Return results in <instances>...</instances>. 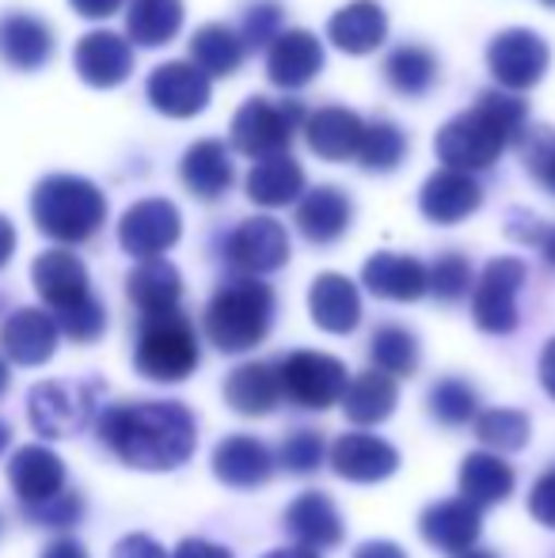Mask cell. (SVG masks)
Masks as SVG:
<instances>
[{
	"instance_id": "6da1fadb",
	"label": "cell",
	"mask_w": 555,
	"mask_h": 558,
	"mask_svg": "<svg viewBox=\"0 0 555 558\" xmlns=\"http://www.w3.org/2000/svg\"><path fill=\"white\" fill-rule=\"evenodd\" d=\"M99 437L130 468L171 471L191 460L194 445H198V426L183 403L148 399V403L111 407L99 418Z\"/></svg>"
},
{
	"instance_id": "7a4b0ae2",
	"label": "cell",
	"mask_w": 555,
	"mask_h": 558,
	"mask_svg": "<svg viewBox=\"0 0 555 558\" xmlns=\"http://www.w3.org/2000/svg\"><path fill=\"white\" fill-rule=\"evenodd\" d=\"M275 324V293L267 281L237 278L214 293L206 308V335L221 353L255 350Z\"/></svg>"
},
{
	"instance_id": "3957f363",
	"label": "cell",
	"mask_w": 555,
	"mask_h": 558,
	"mask_svg": "<svg viewBox=\"0 0 555 558\" xmlns=\"http://www.w3.org/2000/svg\"><path fill=\"white\" fill-rule=\"evenodd\" d=\"M31 214L43 235L58 243H84L107 221V198L81 175H50L31 194Z\"/></svg>"
},
{
	"instance_id": "277c9868",
	"label": "cell",
	"mask_w": 555,
	"mask_h": 558,
	"mask_svg": "<svg viewBox=\"0 0 555 558\" xmlns=\"http://www.w3.org/2000/svg\"><path fill=\"white\" fill-rule=\"evenodd\" d=\"M514 145V133L506 130L503 122L495 118L487 104H475V111H464L457 114L434 141V153L437 160L445 163L449 171H483L503 156V148Z\"/></svg>"
},
{
	"instance_id": "5b68a950",
	"label": "cell",
	"mask_w": 555,
	"mask_h": 558,
	"mask_svg": "<svg viewBox=\"0 0 555 558\" xmlns=\"http://www.w3.org/2000/svg\"><path fill=\"white\" fill-rule=\"evenodd\" d=\"M198 365V338L186 316H148L137 335V373L160 384H179Z\"/></svg>"
},
{
	"instance_id": "8992f818",
	"label": "cell",
	"mask_w": 555,
	"mask_h": 558,
	"mask_svg": "<svg viewBox=\"0 0 555 558\" xmlns=\"http://www.w3.org/2000/svg\"><path fill=\"white\" fill-rule=\"evenodd\" d=\"M99 380H43L27 396V418L43 437H73L96 418Z\"/></svg>"
},
{
	"instance_id": "52a82bcc",
	"label": "cell",
	"mask_w": 555,
	"mask_h": 558,
	"mask_svg": "<svg viewBox=\"0 0 555 558\" xmlns=\"http://www.w3.org/2000/svg\"><path fill=\"white\" fill-rule=\"evenodd\" d=\"M278 388L289 403L304 407V411H327V407L342 403L347 396V365L331 353L319 350H297L275 368Z\"/></svg>"
},
{
	"instance_id": "ba28073f",
	"label": "cell",
	"mask_w": 555,
	"mask_h": 558,
	"mask_svg": "<svg viewBox=\"0 0 555 558\" xmlns=\"http://www.w3.org/2000/svg\"><path fill=\"white\" fill-rule=\"evenodd\" d=\"M529 278V266L514 255L491 258L483 266V278L472 293L475 327L487 335H510L518 327V293Z\"/></svg>"
},
{
	"instance_id": "9c48e42d",
	"label": "cell",
	"mask_w": 555,
	"mask_h": 558,
	"mask_svg": "<svg viewBox=\"0 0 555 558\" xmlns=\"http://www.w3.org/2000/svg\"><path fill=\"white\" fill-rule=\"evenodd\" d=\"M301 104H270V99H248L232 118V148L244 156H278L289 148L293 130L301 125Z\"/></svg>"
},
{
	"instance_id": "30bf717a",
	"label": "cell",
	"mask_w": 555,
	"mask_h": 558,
	"mask_svg": "<svg viewBox=\"0 0 555 558\" xmlns=\"http://www.w3.org/2000/svg\"><path fill=\"white\" fill-rule=\"evenodd\" d=\"M179 232H183V221H179V209L164 198H145L137 206L126 209V217L119 221V243L126 255L141 258H160L168 247L179 243Z\"/></svg>"
},
{
	"instance_id": "8fae6325",
	"label": "cell",
	"mask_w": 555,
	"mask_h": 558,
	"mask_svg": "<svg viewBox=\"0 0 555 558\" xmlns=\"http://www.w3.org/2000/svg\"><path fill=\"white\" fill-rule=\"evenodd\" d=\"M487 65L503 88H533L541 84V76L548 73V43L533 31H503L495 43L487 46Z\"/></svg>"
},
{
	"instance_id": "7c38bea8",
	"label": "cell",
	"mask_w": 555,
	"mask_h": 558,
	"mask_svg": "<svg viewBox=\"0 0 555 558\" xmlns=\"http://www.w3.org/2000/svg\"><path fill=\"white\" fill-rule=\"evenodd\" d=\"M229 263L240 274L255 278V274H270L286 266L289 258V235L275 217H252L229 235Z\"/></svg>"
},
{
	"instance_id": "4fadbf2b",
	"label": "cell",
	"mask_w": 555,
	"mask_h": 558,
	"mask_svg": "<svg viewBox=\"0 0 555 558\" xmlns=\"http://www.w3.org/2000/svg\"><path fill=\"white\" fill-rule=\"evenodd\" d=\"M148 104L168 118H191L209 104V76L191 61H168L148 76Z\"/></svg>"
},
{
	"instance_id": "5bb4252c",
	"label": "cell",
	"mask_w": 555,
	"mask_h": 558,
	"mask_svg": "<svg viewBox=\"0 0 555 558\" xmlns=\"http://www.w3.org/2000/svg\"><path fill=\"white\" fill-rule=\"evenodd\" d=\"M331 468L347 483H385L400 468V452L377 434H342L331 445Z\"/></svg>"
},
{
	"instance_id": "9a60e30c",
	"label": "cell",
	"mask_w": 555,
	"mask_h": 558,
	"mask_svg": "<svg viewBox=\"0 0 555 558\" xmlns=\"http://www.w3.org/2000/svg\"><path fill=\"white\" fill-rule=\"evenodd\" d=\"M8 483H12L15 498L23 501V509L43 506L65 490V463L46 445H23L8 463Z\"/></svg>"
},
{
	"instance_id": "2e32d148",
	"label": "cell",
	"mask_w": 555,
	"mask_h": 558,
	"mask_svg": "<svg viewBox=\"0 0 555 558\" xmlns=\"http://www.w3.org/2000/svg\"><path fill=\"white\" fill-rule=\"evenodd\" d=\"M31 278H35L38 296H43V301L53 308V316H58V312L76 308V304L92 296L88 270H84V263L73 255V251L58 247V251H46V255H38Z\"/></svg>"
},
{
	"instance_id": "e0dca14e",
	"label": "cell",
	"mask_w": 555,
	"mask_h": 558,
	"mask_svg": "<svg viewBox=\"0 0 555 558\" xmlns=\"http://www.w3.org/2000/svg\"><path fill=\"white\" fill-rule=\"evenodd\" d=\"M483 202V191L472 175L464 171H434L419 191V209L426 221L434 225H457L464 217H472Z\"/></svg>"
},
{
	"instance_id": "ac0fdd59",
	"label": "cell",
	"mask_w": 555,
	"mask_h": 558,
	"mask_svg": "<svg viewBox=\"0 0 555 558\" xmlns=\"http://www.w3.org/2000/svg\"><path fill=\"white\" fill-rule=\"evenodd\" d=\"M76 73L92 84V88H114L134 73V50L122 35L114 31H92L76 43Z\"/></svg>"
},
{
	"instance_id": "d6986e66",
	"label": "cell",
	"mask_w": 555,
	"mask_h": 558,
	"mask_svg": "<svg viewBox=\"0 0 555 558\" xmlns=\"http://www.w3.org/2000/svg\"><path fill=\"white\" fill-rule=\"evenodd\" d=\"M480 509L468 506L464 498H449V501H434L426 506L419 521V532L426 544H434L437 551H449V555H464L475 547L480 539Z\"/></svg>"
},
{
	"instance_id": "ffe728a7",
	"label": "cell",
	"mask_w": 555,
	"mask_h": 558,
	"mask_svg": "<svg viewBox=\"0 0 555 558\" xmlns=\"http://www.w3.org/2000/svg\"><path fill=\"white\" fill-rule=\"evenodd\" d=\"M58 324L43 308H20L0 327V345L15 365H43L58 350Z\"/></svg>"
},
{
	"instance_id": "44dd1931",
	"label": "cell",
	"mask_w": 555,
	"mask_h": 558,
	"mask_svg": "<svg viewBox=\"0 0 555 558\" xmlns=\"http://www.w3.org/2000/svg\"><path fill=\"white\" fill-rule=\"evenodd\" d=\"M214 475L225 486H232V490H255V486H263L275 475V456L255 437H225L214 448Z\"/></svg>"
},
{
	"instance_id": "7402d4cb",
	"label": "cell",
	"mask_w": 555,
	"mask_h": 558,
	"mask_svg": "<svg viewBox=\"0 0 555 558\" xmlns=\"http://www.w3.org/2000/svg\"><path fill=\"white\" fill-rule=\"evenodd\" d=\"M286 529L309 551H324V547L342 544V517L324 490H304L286 509Z\"/></svg>"
},
{
	"instance_id": "603a6c76",
	"label": "cell",
	"mask_w": 555,
	"mask_h": 558,
	"mask_svg": "<svg viewBox=\"0 0 555 558\" xmlns=\"http://www.w3.org/2000/svg\"><path fill=\"white\" fill-rule=\"evenodd\" d=\"M324 69V46L309 31H281L267 53V76L278 88H304Z\"/></svg>"
},
{
	"instance_id": "cb8c5ba5",
	"label": "cell",
	"mask_w": 555,
	"mask_h": 558,
	"mask_svg": "<svg viewBox=\"0 0 555 558\" xmlns=\"http://www.w3.org/2000/svg\"><path fill=\"white\" fill-rule=\"evenodd\" d=\"M309 312L312 324L324 327L327 335H350L362 319V296L342 274H319L309 289Z\"/></svg>"
},
{
	"instance_id": "d4e9b609",
	"label": "cell",
	"mask_w": 555,
	"mask_h": 558,
	"mask_svg": "<svg viewBox=\"0 0 555 558\" xmlns=\"http://www.w3.org/2000/svg\"><path fill=\"white\" fill-rule=\"evenodd\" d=\"M362 281L373 296H385V301H419L430 293L426 266L411 255H393V251H381L365 263Z\"/></svg>"
},
{
	"instance_id": "484cf974",
	"label": "cell",
	"mask_w": 555,
	"mask_h": 558,
	"mask_svg": "<svg viewBox=\"0 0 555 558\" xmlns=\"http://www.w3.org/2000/svg\"><path fill=\"white\" fill-rule=\"evenodd\" d=\"M362 133L365 122L347 107H324L304 122V137L309 148L324 160H350L362 148Z\"/></svg>"
},
{
	"instance_id": "4316f807",
	"label": "cell",
	"mask_w": 555,
	"mask_h": 558,
	"mask_svg": "<svg viewBox=\"0 0 555 558\" xmlns=\"http://www.w3.org/2000/svg\"><path fill=\"white\" fill-rule=\"evenodd\" d=\"M327 35H331V43L339 46V50L354 53V58L373 53L388 35L385 8L373 4V0H354V4L339 8V12L331 15V23H327Z\"/></svg>"
},
{
	"instance_id": "83f0119b",
	"label": "cell",
	"mask_w": 555,
	"mask_h": 558,
	"mask_svg": "<svg viewBox=\"0 0 555 558\" xmlns=\"http://www.w3.org/2000/svg\"><path fill=\"white\" fill-rule=\"evenodd\" d=\"M179 175H183L186 191L202 202L221 198L232 186V156L225 148V141H198V145L186 148L183 163H179Z\"/></svg>"
},
{
	"instance_id": "f1b7e54d",
	"label": "cell",
	"mask_w": 555,
	"mask_h": 558,
	"mask_svg": "<svg viewBox=\"0 0 555 558\" xmlns=\"http://www.w3.org/2000/svg\"><path fill=\"white\" fill-rule=\"evenodd\" d=\"M126 293L130 301L141 308V316H168L179 308V296H183V278L171 263L164 258H148L141 263L134 274L126 278Z\"/></svg>"
},
{
	"instance_id": "f546056e",
	"label": "cell",
	"mask_w": 555,
	"mask_h": 558,
	"mask_svg": "<svg viewBox=\"0 0 555 558\" xmlns=\"http://www.w3.org/2000/svg\"><path fill=\"white\" fill-rule=\"evenodd\" d=\"M350 217H354V206L339 186H316L297 206V228L312 243H335L350 228Z\"/></svg>"
},
{
	"instance_id": "4dcf8cb0",
	"label": "cell",
	"mask_w": 555,
	"mask_h": 558,
	"mask_svg": "<svg viewBox=\"0 0 555 558\" xmlns=\"http://www.w3.org/2000/svg\"><path fill=\"white\" fill-rule=\"evenodd\" d=\"M514 494V468L495 452H468L460 460V498L468 506H498Z\"/></svg>"
},
{
	"instance_id": "1f68e13d",
	"label": "cell",
	"mask_w": 555,
	"mask_h": 558,
	"mask_svg": "<svg viewBox=\"0 0 555 558\" xmlns=\"http://www.w3.org/2000/svg\"><path fill=\"white\" fill-rule=\"evenodd\" d=\"M53 53V35L35 15L12 12L0 20V58L15 69H43Z\"/></svg>"
},
{
	"instance_id": "d6a6232c",
	"label": "cell",
	"mask_w": 555,
	"mask_h": 558,
	"mask_svg": "<svg viewBox=\"0 0 555 558\" xmlns=\"http://www.w3.org/2000/svg\"><path fill=\"white\" fill-rule=\"evenodd\" d=\"M225 399L237 414H248V418H263L278 407L281 388H278V373L263 361H252V365L232 368V376L225 380Z\"/></svg>"
},
{
	"instance_id": "836d02e7",
	"label": "cell",
	"mask_w": 555,
	"mask_h": 558,
	"mask_svg": "<svg viewBox=\"0 0 555 558\" xmlns=\"http://www.w3.org/2000/svg\"><path fill=\"white\" fill-rule=\"evenodd\" d=\"M301 191H304V171L289 153L267 156V160L255 163L252 175H248V198H252L255 206H267V209L289 206V202L301 198Z\"/></svg>"
},
{
	"instance_id": "e575fe53",
	"label": "cell",
	"mask_w": 555,
	"mask_h": 558,
	"mask_svg": "<svg viewBox=\"0 0 555 558\" xmlns=\"http://www.w3.org/2000/svg\"><path fill=\"white\" fill-rule=\"evenodd\" d=\"M396 399H400V391H396L393 376L370 368V373H358L347 384L342 407H347V418L354 426H377V422H385L396 411Z\"/></svg>"
},
{
	"instance_id": "d590c367",
	"label": "cell",
	"mask_w": 555,
	"mask_h": 558,
	"mask_svg": "<svg viewBox=\"0 0 555 558\" xmlns=\"http://www.w3.org/2000/svg\"><path fill=\"white\" fill-rule=\"evenodd\" d=\"M191 65H198L206 76H229L244 61V38L225 23H209L191 38Z\"/></svg>"
},
{
	"instance_id": "8d00e7d4",
	"label": "cell",
	"mask_w": 555,
	"mask_h": 558,
	"mask_svg": "<svg viewBox=\"0 0 555 558\" xmlns=\"http://www.w3.org/2000/svg\"><path fill=\"white\" fill-rule=\"evenodd\" d=\"M183 0H134L130 4V38L137 46H164L179 35Z\"/></svg>"
},
{
	"instance_id": "74e56055",
	"label": "cell",
	"mask_w": 555,
	"mask_h": 558,
	"mask_svg": "<svg viewBox=\"0 0 555 558\" xmlns=\"http://www.w3.org/2000/svg\"><path fill=\"white\" fill-rule=\"evenodd\" d=\"M370 357L373 365H377V373L385 376H415L419 368V342L415 335L408 331V327L400 324H385L377 327L370 338Z\"/></svg>"
},
{
	"instance_id": "f35d334b",
	"label": "cell",
	"mask_w": 555,
	"mask_h": 558,
	"mask_svg": "<svg viewBox=\"0 0 555 558\" xmlns=\"http://www.w3.org/2000/svg\"><path fill=\"white\" fill-rule=\"evenodd\" d=\"M385 76L400 96H422V92L434 84L437 61H434V53L422 50V46H396L385 61Z\"/></svg>"
},
{
	"instance_id": "ab89813d",
	"label": "cell",
	"mask_w": 555,
	"mask_h": 558,
	"mask_svg": "<svg viewBox=\"0 0 555 558\" xmlns=\"http://www.w3.org/2000/svg\"><path fill=\"white\" fill-rule=\"evenodd\" d=\"M403 156H408V137H403L393 122H385V118H381V122L365 125L362 148H358V160H362L365 171H377V175H385V171L400 168Z\"/></svg>"
},
{
	"instance_id": "60d3db41",
	"label": "cell",
	"mask_w": 555,
	"mask_h": 558,
	"mask_svg": "<svg viewBox=\"0 0 555 558\" xmlns=\"http://www.w3.org/2000/svg\"><path fill=\"white\" fill-rule=\"evenodd\" d=\"M529 434H533L529 418L521 411H510V407H495V411H483L480 418H475V437L495 448V456L526 448Z\"/></svg>"
},
{
	"instance_id": "b9f144b4",
	"label": "cell",
	"mask_w": 555,
	"mask_h": 558,
	"mask_svg": "<svg viewBox=\"0 0 555 558\" xmlns=\"http://www.w3.org/2000/svg\"><path fill=\"white\" fill-rule=\"evenodd\" d=\"M475 388L464 380H437L430 388V414H434L442 426H468L475 418Z\"/></svg>"
},
{
	"instance_id": "7bdbcfd3",
	"label": "cell",
	"mask_w": 555,
	"mask_h": 558,
	"mask_svg": "<svg viewBox=\"0 0 555 558\" xmlns=\"http://www.w3.org/2000/svg\"><path fill=\"white\" fill-rule=\"evenodd\" d=\"M518 141H521V156H526L529 175L548 194H555V130H548V125H529Z\"/></svg>"
},
{
	"instance_id": "ee69618b",
	"label": "cell",
	"mask_w": 555,
	"mask_h": 558,
	"mask_svg": "<svg viewBox=\"0 0 555 558\" xmlns=\"http://www.w3.org/2000/svg\"><path fill=\"white\" fill-rule=\"evenodd\" d=\"M426 281H430V293H434L437 301L453 304V301H460V296H468V286H472V266H468L464 255L449 251V255H442L434 266H430Z\"/></svg>"
},
{
	"instance_id": "f6af8a7d",
	"label": "cell",
	"mask_w": 555,
	"mask_h": 558,
	"mask_svg": "<svg viewBox=\"0 0 555 558\" xmlns=\"http://www.w3.org/2000/svg\"><path fill=\"white\" fill-rule=\"evenodd\" d=\"M278 463L293 475H312L324 463V437L316 429H293L278 448Z\"/></svg>"
},
{
	"instance_id": "bcb514c9",
	"label": "cell",
	"mask_w": 555,
	"mask_h": 558,
	"mask_svg": "<svg viewBox=\"0 0 555 558\" xmlns=\"http://www.w3.org/2000/svg\"><path fill=\"white\" fill-rule=\"evenodd\" d=\"M53 324H58L61 335L73 338V342H96V338L104 335V327H107V312H104V304H99L96 296H88V301H81L76 308L58 312V316H53Z\"/></svg>"
},
{
	"instance_id": "7dc6e473",
	"label": "cell",
	"mask_w": 555,
	"mask_h": 558,
	"mask_svg": "<svg viewBox=\"0 0 555 558\" xmlns=\"http://www.w3.org/2000/svg\"><path fill=\"white\" fill-rule=\"evenodd\" d=\"M281 23H286V12L281 4H270V0H260L244 12V46H275V38L281 35Z\"/></svg>"
},
{
	"instance_id": "c3c4849f",
	"label": "cell",
	"mask_w": 555,
	"mask_h": 558,
	"mask_svg": "<svg viewBox=\"0 0 555 558\" xmlns=\"http://www.w3.org/2000/svg\"><path fill=\"white\" fill-rule=\"evenodd\" d=\"M81 513H84L81 494H69V490H61L58 498L43 501V506L27 509L31 521H38L43 529H73V524L81 521Z\"/></svg>"
},
{
	"instance_id": "681fc988",
	"label": "cell",
	"mask_w": 555,
	"mask_h": 558,
	"mask_svg": "<svg viewBox=\"0 0 555 558\" xmlns=\"http://www.w3.org/2000/svg\"><path fill=\"white\" fill-rule=\"evenodd\" d=\"M529 513L544 524V529H555V468L544 471L533 483V494H529Z\"/></svg>"
},
{
	"instance_id": "f907efd6",
	"label": "cell",
	"mask_w": 555,
	"mask_h": 558,
	"mask_svg": "<svg viewBox=\"0 0 555 558\" xmlns=\"http://www.w3.org/2000/svg\"><path fill=\"white\" fill-rule=\"evenodd\" d=\"M111 558H168V551H164L153 536H141V532H134V536H126V539L114 544Z\"/></svg>"
},
{
	"instance_id": "816d5d0a",
	"label": "cell",
	"mask_w": 555,
	"mask_h": 558,
	"mask_svg": "<svg viewBox=\"0 0 555 558\" xmlns=\"http://www.w3.org/2000/svg\"><path fill=\"white\" fill-rule=\"evenodd\" d=\"M518 240H526V243H536L541 247V255L548 258V266H555V225H536V221H529L526 228H510Z\"/></svg>"
},
{
	"instance_id": "f5cc1de1",
	"label": "cell",
	"mask_w": 555,
	"mask_h": 558,
	"mask_svg": "<svg viewBox=\"0 0 555 558\" xmlns=\"http://www.w3.org/2000/svg\"><path fill=\"white\" fill-rule=\"evenodd\" d=\"M171 558H237V555L221 544H209V539H183Z\"/></svg>"
},
{
	"instance_id": "db71d44e",
	"label": "cell",
	"mask_w": 555,
	"mask_h": 558,
	"mask_svg": "<svg viewBox=\"0 0 555 558\" xmlns=\"http://www.w3.org/2000/svg\"><path fill=\"white\" fill-rule=\"evenodd\" d=\"M69 4H73L81 15H88V20H107V15L119 12L122 0H69Z\"/></svg>"
},
{
	"instance_id": "11a10c76",
	"label": "cell",
	"mask_w": 555,
	"mask_h": 558,
	"mask_svg": "<svg viewBox=\"0 0 555 558\" xmlns=\"http://www.w3.org/2000/svg\"><path fill=\"white\" fill-rule=\"evenodd\" d=\"M43 558H88V551H84V544H76L73 536H61V539H53V544H46Z\"/></svg>"
},
{
	"instance_id": "9f6ffc18",
	"label": "cell",
	"mask_w": 555,
	"mask_h": 558,
	"mask_svg": "<svg viewBox=\"0 0 555 558\" xmlns=\"http://www.w3.org/2000/svg\"><path fill=\"white\" fill-rule=\"evenodd\" d=\"M354 558H408V555H403V547L388 544V539H370V544L358 547Z\"/></svg>"
},
{
	"instance_id": "6f0895ef",
	"label": "cell",
	"mask_w": 555,
	"mask_h": 558,
	"mask_svg": "<svg viewBox=\"0 0 555 558\" xmlns=\"http://www.w3.org/2000/svg\"><path fill=\"white\" fill-rule=\"evenodd\" d=\"M541 384H544V391L555 399V338L544 345V353H541Z\"/></svg>"
},
{
	"instance_id": "680465c9",
	"label": "cell",
	"mask_w": 555,
	"mask_h": 558,
	"mask_svg": "<svg viewBox=\"0 0 555 558\" xmlns=\"http://www.w3.org/2000/svg\"><path fill=\"white\" fill-rule=\"evenodd\" d=\"M12 251H15V228L8 217H0V266L12 258Z\"/></svg>"
},
{
	"instance_id": "91938a15",
	"label": "cell",
	"mask_w": 555,
	"mask_h": 558,
	"mask_svg": "<svg viewBox=\"0 0 555 558\" xmlns=\"http://www.w3.org/2000/svg\"><path fill=\"white\" fill-rule=\"evenodd\" d=\"M263 558H319V555L309 551V547H278V551H267Z\"/></svg>"
},
{
	"instance_id": "94428289",
	"label": "cell",
	"mask_w": 555,
	"mask_h": 558,
	"mask_svg": "<svg viewBox=\"0 0 555 558\" xmlns=\"http://www.w3.org/2000/svg\"><path fill=\"white\" fill-rule=\"evenodd\" d=\"M8 441H12V429L0 422V456H4V448H8Z\"/></svg>"
},
{
	"instance_id": "6125c7cd",
	"label": "cell",
	"mask_w": 555,
	"mask_h": 558,
	"mask_svg": "<svg viewBox=\"0 0 555 558\" xmlns=\"http://www.w3.org/2000/svg\"><path fill=\"white\" fill-rule=\"evenodd\" d=\"M8 391V365H4V357H0V396Z\"/></svg>"
},
{
	"instance_id": "be15d7a7",
	"label": "cell",
	"mask_w": 555,
	"mask_h": 558,
	"mask_svg": "<svg viewBox=\"0 0 555 558\" xmlns=\"http://www.w3.org/2000/svg\"><path fill=\"white\" fill-rule=\"evenodd\" d=\"M457 558H495V555H491V551H475V547H472V551H464V555H457Z\"/></svg>"
},
{
	"instance_id": "e7e4bbea",
	"label": "cell",
	"mask_w": 555,
	"mask_h": 558,
	"mask_svg": "<svg viewBox=\"0 0 555 558\" xmlns=\"http://www.w3.org/2000/svg\"><path fill=\"white\" fill-rule=\"evenodd\" d=\"M544 4H548V8H555V0H544Z\"/></svg>"
}]
</instances>
